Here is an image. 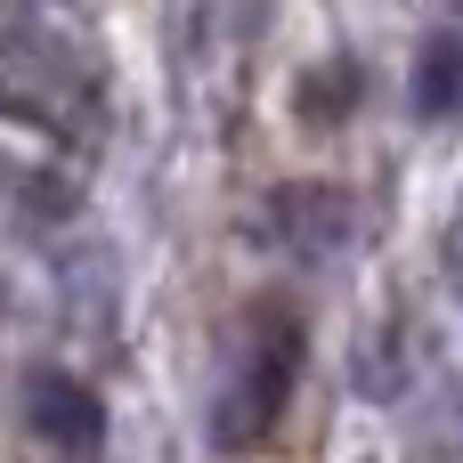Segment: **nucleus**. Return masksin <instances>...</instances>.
Segmentation results:
<instances>
[{
    "instance_id": "obj_1",
    "label": "nucleus",
    "mask_w": 463,
    "mask_h": 463,
    "mask_svg": "<svg viewBox=\"0 0 463 463\" xmlns=\"http://www.w3.org/2000/svg\"><path fill=\"white\" fill-rule=\"evenodd\" d=\"M293 374H301V317H285V309H252L244 383L220 399L212 439H220L228 456L260 448V439H269V423H277V415H285V399H293Z\"/></svg>"
},
{
    "instance_id": "obj_2",
    "label": "nucleus",
    "mask_w": 463,
    "mask_h": 463,
    "mask_svg": "<svg viewBox=\"0 0 463 463\" xmlns=\"http://www.w3.org/2000/svg\"><path fill=\"white\" fill-rule=\"evenodd\" d=\"M33 431L57 439L65 456H90L106 423H98V399H90L73 374H33Z\"/></svg>"
},
{
    "instance_id": "obj_3",
    "label": "nucleus",
    "mask_w": 463,
    "mask_h": 463,
    "mask_svg": "<svg viewBox=\"0 0 463 463\" xmlns=\"http://www.w3.org/2000/svg\"><path fill=\"white\" fill-rule=\"evenodd\" d=\"M415 106H423V114H456V106H463V41H456V33L423 49V73H415Z\"/></svg>"
}]
</instances>
